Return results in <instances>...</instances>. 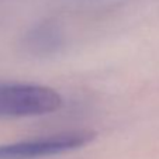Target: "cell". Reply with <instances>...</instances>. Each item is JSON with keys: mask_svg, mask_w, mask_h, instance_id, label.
<instances>
[{"mask_svg": "<svg viewBox=\"0 0 159 159\" xmlns=\"http://www.w3.org/2000/svg\"><path fill=\"white\" fill-rule=\"evenodd\" d=\"M96 138L93 131H69L44 138L0 145V159H35L83 148Z\"/></svg>", "mask_w": 159, "mask_h": 159, "instance_id": "cell-2", "label": "cell"}, {"mask_svg": "<svg viewBox=\"0 0 159 159\" xmlns=\"http://www.w3.org/2000/svg\"><path fill=\"white\" fill-rule=\"evenodd\" d=\"M62 97L48 86L31 83L0 84V118L33 117L59 110Z\"/></svg>", "mask_w": 159, "mask_h": 159, "instance_id": "cell-1", "label": "cell"}]
</instances>
